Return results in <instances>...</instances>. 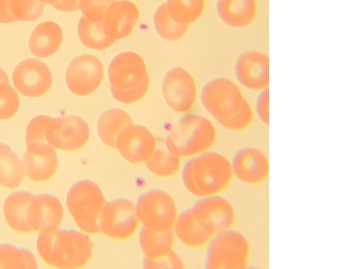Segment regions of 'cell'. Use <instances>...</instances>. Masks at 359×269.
Instances as JSON below:
<instances>
[{"mask_svg": "<svg viewBox=\"0 0 359 269\" xmlns=\"http://www.w3.org/2000/svg\"><path fill=\"white\" fill-rule=\"evenodd\" d=\"M200 97L203 108L224 130L239 132L253 124L254 107L241 86L231 78H212L203 87Z\"/></svg>", "mask_w": 359, "mask_h": 269, "instance_id": "1", "label": "cell"}, {"mask_svg": "<svg viewBox=\"0 0 359 269\" xmlns=\"http://www.w3.org/2000/svg\"><path fill=\"white\" fill-rule=\"evenodd\" d=\"M181 175L187 191L198 198L222 193L234 179L231 159L212 150L188 158Z\"/></svg>", "mask_w": 359, "mask_h": 269, "instance_id": "2", "label": "cell"}, {"mask_svg": "<svg viewBox=\"0 0 359 269\" xmlns=\"http://www.w3.org/2000/svg\"><path fill=\"white\" fill-rule=\"evenodd\" d=\"M37 250L48 265L73 269L85 266L93 254V243L88 234L59 228L40 232Z\"/></svg>", "mask_w": 359, "mask_h": 269, "instance_id": "3", "label": "cell"}, {"mask_svg": "<svg viewBox=\"0 0 359 269\" xmlns=\"http://www.w3.org/2000/svg\"><path fill=\"white\" fill-rule=\"evenodd\" d=\"M112 97L118 102L130 104L142 99L149 88V76L142 57L133 51L116 55L108 68Z\"/></svg>", "mask_w": 359, "mask_h": 269, "instance_id": "4", "label": "cell"}, {"mask_svg": "<svg viewBox=\"0 0 359 269\" xmlns=\"http://www.w3.org/2000/svg\"><path fill=\"white\" fill-rule=\"evenodd\" d=\"M218 135L216 125L208 118L188 114L175 124L166 137L165 146L179 157L189 158L212 150Z\"/></svg>", "mask_w": 359, "mask_h": 269, "instance_id": "5", "label": "cell"}, {"mask_svg": "<svg viewBox=\"0 0 359 269\" xmlns=\"http://www.w3.org/2000/svg\"><path fill=\"white\" fill-rule=\"evenodd\" d=\"M252 255L250 240L234 228L215 234L205 246V268L244 269Z\"/></svg>", "mask_w": 359, "mask_h": 269, "instance_id": "6", "label": "cell"}, {"mask_svg": "<svg viewBox=\"0 0 359 269\" xmlns=\"http://www.w3.org/2000/svg\"><path fill=\"white\" fill-rule=\"evenodd\" d=\"M107 200L100 187L90 179H81L69 189L66 203L79 229L90 235L100 233L99 222Z\"/></svg>", "mask_w": 359, "mask_h": 269, "instance_id": "7", "label": "cell"}, {"mask_svg": "<svg viewBox=\"0 0 359 269\" xmlns=\"http://www.w3.org/2000/svg\"><path fill=\"white\" fill-rule=\"evenodd\" d=\"M135 205L142 226L158 231L173 229L179 212L175 200L166 191L147 190L138 197Z\"/></svg>", "mask_w": 359, "mask_h": 269, "instance_id": "8", "label": "cell"}, {"mask_svg": "<svg viewBox=\"0 0 359 269\" xmlns=\"http://www.w3.org/2000/svg\"><path fill=\"white\" fill-rule=\"evenodd\" d=\"M135 202L117 198L106 202L100 218V233L115 240H126L139 229Z\"/></svg>", "mask_w": 359, "mask_h": 269, "instance_id": "9", "label": "cell"}, {"mask_svg": "<svg viewBox=\"0 0 359 269\" xmlns=\"http://www.w3.org/2000/svg\"><path fill=\"white\" fill-rule=\"evenodd\" d=\"M190 209L198 223L212 235L234 228L236 222L235 205L221 194L198 198Z\"/></svg>", "mask_w": 359, "mask_h": 269, "instance_id": "10", "label": "cell"}, {"mask_svg": "<svg viewBox=\"0 0 359 269\" xmlns=\"http://www.w3.org/2000/svg\"><path fill=\"white\" fill-rule=\"evenodd\" d=\"M162 94L167 105L174 111L187 113L194 108L198 98L196 82L192 74L180 67L170 69L165 75Z\"/></svg>", "mask_w": 359, "mask_h": 269, "instance_id": "11", "label": "cell"}, {"mask_svg": "<svg viewBox=\"0 0 359 269\" xmlns=\"http://www.w3.org/2000/svg\"><path fill=\"white\" fill-rule=\"evenodd\" d=\"M104 78L101 60L91 54H81L69 64L65 81L69 91L80 97L88 96L100 86Z\"/></svg>", "mask_w": 359, "mask_h": 269, "instance_id": "12", "label": "cell"}, {"mask_svg": "<svg viewBox=\"0 0 359 269\" xmlns=\"http://www.w3.org/2000/svg\"><path fill=\"white\" fill-rule=\"evenodd\" d=\"M90 137L87 122L76 115L53 118L46 131V141L54 149L73 151L83 147Z\"/></svg>", "mask_w": 359, "mask_h": 269, "instance_id": "13", "label": "cell"}, {"mask_svg": "<svg viewBox=\"0 0 359 269\" xmlns=\"http://www.w3.org/2000/svg\"><path fill=\"white\" fill-rule=\"evenodd\" d=\"M234 74L237 83L247 90L259 92L269 88V54L257 49L244 50L236 59Z\"/></svg>", "mask_w": 359, "mask_h": 269, "instance_id": "14", "label": "cell"}, {"mask_svg": "<svg viewBox=\"0 0 359 269\" xmlns=\"http://www.w3.org/2000/svg\"><path fill=\"white\" fill-rule=\"evenodd\" d=\"M156 148L152 132L142 125L132 123L120 132L114 149L128 163L140 165L144 164Z\"/></svg>", "mask_w": 359, "mask_h": 269, "instance_id": "15", "label": "cell"}, {"mask_svg": "<svg viewBox=\"0 0 359 269\" xmlns=\"http://www.w3.org/2000/svg\"><path fill=\"white\" fill-rule=\"evenodd\" d=\"M234 178L248 186H257L268 180L269 159L267 153L255 146L238 149L231 158Z\"/></svg>", "mask_w": 359, "mask_h": 269, "instance_id": "16", "label": "cell"}, {"mask_svg": "<svg viewBox=\"0 0 359 269\" xmlns=\"http://www.w3.org/2000/svg\"><path fill=\"white\" fill-rule=\"evenodd\" d=\"M12 79L17 91L28 97L43 95L53 83L50 69L45 62L36 58L19 62L13 71Z\"/></svg>", "mask_w": 359, "mask_h": 269, "instance_id": "17", "label": "cell"}, {"mask_svg": "<svg viewBox=\"0 0 359 269\" xmlns=\"http://www.w3.org/2000/svg\"><path fill=\"white\" fill-rule=\"evenodd\" d=\"M25 175L34 181L50 179L58 167V158L54 148L47 142L27 144L22 158Z\"/></svg>", "mask_w": 359, "mask_h": 269, "instance_id": "18", "label": "cell"}, {"mask_svg": "<svg viewBox=\"0 0 359 269\" xmlns=\"http://www.w3.org/2000/svg\"><path fill=\"white\" fill-rule=\"evenodd\" d=\"M62 218L63 207L57 198L48 194L32 196L27 210V221L32 231L59 228Z\"/></svg>", "mask_w": 359, "mask_h": 269, "instance_id": "19", "label": "cell"}, {"mask_svg": "<svg viewBox=\"0 0 359 269\" xmlns=\"http://www.w3.org/2000/svg\"><path fill=\"white\" fill-rule=\"evenodd\" d=\"M140 18L135 4L129 0H116L107 9L102 24L107 34L114 41L128 37Z\"/></svg>", "mask_w": 359, "mask_h": 269, "instance_id": "20", "label": "cell"}, {"mask_svg": "<svg viewBox=\"0 0 359 269\" xmlns=\"http://www.w3.org/2000/svg\"><path fill=\"white\" fill-rule=\"evenodd\" d=\"M217 14L222 22L235 29L250 27L258 13L257 0H217Z\"/></svg>", "mask_w": 359, "mask_h": 269, "instance_id": "21", "label": "cell"}, {"mask_svg": "<svg viewBox=\"0 0 359 269\" xmlns=\"http://www.w3.org/2000/svg\"><path fill=\"white\" fill-rule=\"evenodd\" d=\"M63 40L60 26L53 21L39 24L31 33L29 48L37 57H48L60 48Z\"/></svg>", "mask_w": 359, "mask_h": 269, "instance_id": "22", "label": "cell"}, {"mask_svg": "<svg viewBox=\"0 0 359 269\" xmlns=\"http://www.w3.org/2000/svg\"><path fill=\"white\" fill-rule=\"evenodd\" d=\"M172 230L180 242L190 248L205 247L213 236L198 223L190 208L179 213Z\"/></svg>", "mask_w": 359, "mask_h": 269, "instance_id": "23", "label": "cell"}, {"mask_svg": "<svg viewBox=\"0 0 359 269\" xmlns=\"http://www.w3.org/2000/svg\"><path fill=\"white\" fill-rule=\"evenodd\" d=\"M32 196L28 191H20L11 193L5 200L3 208L5 219L16 232L32 231L27 221L28 206Z\"/></svg>", "mask_w": 359, "mask_h": 269, "instance_id": "24", "label": "cell"}, {"mask_svg": "<svg viewBox=\"0 0 359 269\" xmlns=\"http://www.w3.org/2000/svg\"><path fill=\"white\" fill-rule=\"evenodd\" d=\"M175 237L173 230L158 231L142 226L138 234L139 245L144 257L158 258L173 250Z\"/></svg>", "mask_w": 359, "mask_h": 269, "instance_id": "25", "label": "cell"}, {"mask_svg": "<svg viewBox=\"0 0 359 269\" xmlns=\"http://www.w3.org/2000/svg\"><path fill=\"white\" fill-rule=\"evenodd\" d=\"M132 123V118L126 111L118 108L109 109L103 111L98 118V137L106 146L114 149L120 132Z\"/></svg>", "mask_w": 359, "mask_h": 269, "instance_id": "26", "label": "cell"}, {"mask_svg": "<svg viewBox=\"0 0 359 269\" xmlns=\"http://www.w3.org/2000/svg\"><path fill=\"white\" fill-rule=\"evenodd\" d=\"M25 176L22 161L8 145L0 143V184L15 188L22 182Z\"/></svg>", "mask_w": 359, "mask_h": 269, "instance_id": "27", "label": "cell"}, {"mask_svg": "<svg viewBox=\"0 0 359 269\" xmlns=\"http://www.w3.org/2000/svg\"><path fill=\"white\" fill-rule=\"evenodd\" d=\"M77 34L86 47L95 50H107L116 42L107 34L102 20L92 21L83 16L78 22Z\"/></svg>", "mask_w": 359, "mask_h": 269, "instance_id": "28", "label": "cell"}, {"mask_svg": "<svg viewBox=\"0 0 359 269\" xmlns=\"http://www.w3.org/2000/svg\"><path fill=\"white\" fill-rule=\"evenodd\" d=\"M170 15L177 22L189 26L197 21L205 9V0H167Z\"/></svg>", "mask_w": 359, "mask_h": 269, "instance_id": "29", "label": "cell"}, {"mask_svg": "<svg viewBox=\"0 0 359 269\" xmlns=\"http://www.w3.org/2000/svg\"><path fill=\"white\" fill-rule=\"evenodd\" d=\"M180 157L165 149L156 148L144 163L154 175L168 178L175 175L181 167Z\"/></svg>", "mask_w": 359, "mask_h": 269, "instance_id": "30", "label": "cell"}, {"mask_svg": "<svg viewBox=\"0 0 359 269\" xmlns=\"http://www.w3.org/2000/svg\"><path fill=\"white\" fill-rule=\"evenodd\" d=\"M37 262L27 249L10 244H0V269H36Z\"/></svg>", "mask_w": 359, "mask_h": 269, "instance_id": "31", "label": "cell"}, {"mask_svg": "<svg viewBox=\"0 0 359 269\" xmlns=\"http://www.w3.org/2000/svg\"><path fill=\"white\" fill-rule=\"evenodd\" d=\"M154 25L158 35L167 41H177L188 31L189 26L180 24L170 15L165 4H161L154 15Z\"/></svg>", "mask_w": 359, "mask_h": 269, "instance_id": "32", "label": "cell"}, {"mask_svg": "<svg viewBox=\"0 0 359 269\" xmlns=\"http://www.w3.org/2000/svg\"><path fill=\"white\" fill-rule=\"evenodd\" d=\"M44 4L40 0H9L11 12L16 21H34L43 13Z\"/></svg>", "mask_w": 359, "mask_h": 269, "instance_id": "33", "label": "cell"}, {"mask_svg": "<svg viewBox=\"0 0 359 269\" xmlns=\"http://www.w3.org/2000/svg\"><path fill=\"white\" fill-rule=\"evenodd\" d=\"M20 107V99L10 83H0V120L14 116Z\"/></svg>", "mask_w": 359, "mask_h": 269, "instance_id": "34", "label": "cell"}, {"mask_svg": "<svg viewBox=\"0 0 359 269\" xmlns=\"http://www.w3.org/2000/svg\"><path fill=\"white\" fill-rule=\"evenodd\" d=\"M53 118L45 115H40L33 118L29 123L26 130V144L47 142L46 131Z\"/></svg>", "mask_w": 359, "mask_h": 269, "instance_id": "35", "label": "cell"}, {"mask_svg": "<svg viewBox=\"0 0 359 269\" xmlns=\"http://www.w3.org/2000/svg\"><path fill=\"white\" fill-rule=\"evenodd\" d=\"M116 0H80L82 16L92 21H102L109 8Z\"/></svg>", "mask_w": 359, "mask_h": 269, "instance_id": "36", "label": "cell"}, {"mask_svg": "<svg viewBox=\"0 0 359 269\" xmlns=\"http://www.w3.org/2000/svg\"><path fill=\"white\" fill-rule=\"evenodd\" d=\"M142 267L144 268H183L184 263L178 254L172 250L168 254L158 258L144 257Z\"/></svg>", "mask_w": 359, "mask_h": 269, "instance_id": "37", "label": "cell"}, {"mask_svg": "<svg viewBox=\"0 0 359 269\" xmlns=\"http://www.w3.org/2000/svg\"><path fill=\"white\" fill-rule=\"evenodd\" d=\"M258 93L259 94L255 100V106H253L255 114L263 125L269 126V88L265 89Z\"/></svg>", "mask_w": 359, "mask_h": 269, "instance_id": "38", "label": "cell"}, {"mask_svg": "<svg viewBox=\"0 0 359 269\" xmlns=\"http://www.w3.org/2000/svg\"><path fill=\"white\" fill-rule=\"evenodd\" d=\"M17 22L13 16L10 7L9 0H0V22L11 24Z\"/></svg>", "mask_w": 359, "mask_h": 269, "instance_id": "39", "label": "cell"}, {"mask_svg": "<svg viewBox=\"0 0 359 269\" xmlns=\"http://www.w3.org/2000/svg\"><path fill=\"white\" fill-rule=\"evenodd\" d=\"M80 0H59L52 6L63 12H74L79 10Z\"/></svg>", "mask_w": 359, "mask_h": 269, "instance_id": "40", "label": "cell"}, {"mask_svg": "<svg viewBox=\"0 0 359 269\" xmlns=\"http://www.w3.org/2000/svg\"><path fill=\"white\" fill-rule=\"evenodd\" d=\"M0 83H10L7 74L1 67H0Z\"/></svg>", "mask_w": 359, "mask_h": 269, "instance_id": "41", "label": "cell"}, {"mask_svg": "<svg viewBox=\"0 0 359 269\" xmlns=\"http://www.w3.org/2000/svg\"><path fill=\"white\" fill-rule=\"evenodd\" d=\"M41 2H43L44 4H50L53 6L55 3H57L59 0H40Z\"/></svg>", "mask_w": 359, "mask_h": 269, "instance_id": "42", "label": "cell"}]
</instances>
